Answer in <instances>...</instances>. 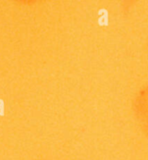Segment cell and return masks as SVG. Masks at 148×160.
I'll list each match as a JSON object with an SVG mask.
<instances>
[{
    "instance_id": "obj_1",
    "label": "cell",
    "mask_w": 148,
    "mask_h": 160,
    "mask_svg": "<svg viewBox=\"0 0 148 160\" xmlns=\"http://www.w3.org/2000/svg\"><path fill=\"white\" fill-rule=\"evenodd\" d=\"M14 1L18 4H21V5H33V4H36L42 0H14Z\"/></svg>"
}]
</instances>
